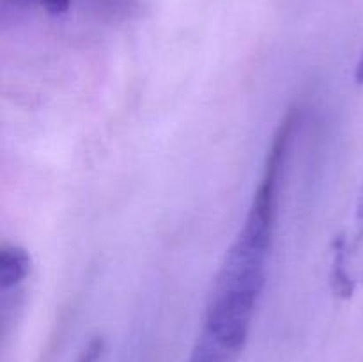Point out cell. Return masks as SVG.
I'll return each instance as SVG.
<instances>
[{
    "label": "cell",
    "instance_id": "cell-1",
    "mask_svg": "<svg viewBox=\"0 0 363 362\" xmlns=\"http://www.w3.org/2000/svg\"><path fill=\"white\" fill-rule=\"evenodd\" d=\"M300 112L289 110L273 135L245 222L213 280L201 336L241 353L266 287L275 236L279 185Z\"/></svg>",
    "mask_w": 363,
    "mask_h": 362
},
{
    "label": "cell",
    "instance_id": "cell-2",
    "mask_svg": "<svg viewBox=\"0 0 363 362\" xmlns=\"http://www.w3.org/2000/svg\"><path fill=\"white\" fill-rule=\"evenodd\" d=\"M32 272V258L20 245H4L0 248V298L11 302L21 293V286Z\"/></svg>",
    "mask_w": 363,
    "mask_h": 362
},
{
    "label": "cell",
    "instance_id": "cell-3",
    "mask_svg": "<svg viewBox=\"0 0 363 362\" xmlns=\"http://www.w3.org/2000/svg\"><path fill=\"white\" fill-rule=\"evenodd\" d=\"M4 6H11L14 9H34L39 7L52 16H62L69 11L71 0H4Z\"/></svg>",
    "mask_w": 363,
    "mask_h": 362
},
{
    "label": "cell",
    "instance_id": "cell-4",
    "mask_svg": "<svg viewBox=\"0 0 363 362\" xmlns=\"http://www.w3.org/2000/svg\"><path fill=\"white\" fill-rule=\"evenodd\" d=\"M96 7L101 13L110 14V16H128L135 6V0H94Z\"/></svg>",
    "mask_w": 363,
    "mask_h": 362
},
{
    "label": "cell",
    "instance_id": "cell-5",
    "mask_svg": "<svg viewBox=\"0 0 363 362\" xmlns=\"http://www.w3.org/2000/svg\"><path fill=\"white\" fill-rule=\"evenodd\" d=\"M354 224H357V233H354V243L351 245L350 240H347V247H350V254L353 258L354 252L360 248V245H363V185L360 195H358V202H357V215H354Z\"/></svg>",
    "mask_w": 363,
    "mask_h": 362
},
{
    "label": "cell",
    "instance_id": "cell-6",
    "mask_svg": "<svg viewBox=\"0 0 363 362\" xmlns=\"http://www.w3.org/2000/svg\"><path fill=\"white\" fill-rule=\"evenodd\" d=\"M103 353V341L99 339H92L91 343L85 346V350L82 351V355L78 357L77 362H98V358L101 357Z\"/></svg>",
    "mask_w": 363,
    "mask_h": 362
},
{
    "label": "cell",
    "instance_id": "cell-7",
    "mask_svg": "<svg viewBox=\"0 0 363 362\" xmlns=\"http://www.w3.org/2000/svg\"><path fill=\"white\" fill-rule=\"evenodd\" d=\"M354 82L358 85H363V50L360 53V59L357 62V67H354Z\"/></svg>",
    "mask_w": 363,
    "mask_h": 362
}]
</instances>
